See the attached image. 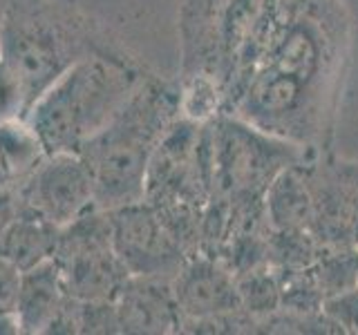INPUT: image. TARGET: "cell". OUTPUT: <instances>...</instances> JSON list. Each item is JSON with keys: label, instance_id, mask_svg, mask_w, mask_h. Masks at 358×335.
I'll return each instance as SVG.
<instances>
[{"label": "cell", "instance_id": "cell-1", "mask_svg": "<svg viewBox=\"0 0 358 335\" xmlns=\"http://www.w3.org/2000/svg\"><path fill=\"white\" fill-rule=\"evenodd\" d=\"M345 45L347 20L338 0H278L260 59L224 114L322 150Z\"/></svg>", "mask_w": 358, "mask_h": 335}, {"label": "cell", "instance_id": "cell-2", "mask_svg": "<svg viewBox=\"0 0 358 335\" xmlns=\"http://www.w3.org/2000/svg\"><path fill=\"white\" fill-rule=\"evenodd\" d=\"M179 92L143 78L128 103L83 148L99 210H115L145 199L150 159L168 126L179 117Z\"/></svg>", "mask_w": 358, "mask_h": 335}, {"label": "cell", "instance_id": "cell-3", "mask_svg": "<svg viewBox=\"0 0 358 335\" xmlns=\"http://www.w3.org/2000/svg\"><path fill=\"white\" fill-rule=\"evenodd\" d=\"M143 78L139 67L126 59L87 52L31 105L27 121L50 154H78L119 114Z\"/></svg>", "mask_w": 358, "mask_h": 335}, {"label": "cell", "instance_id": "cell-4", "mask_svg": "<svg viewBox=\"0 0 358 335\" xmlns=\"http://www.w3.org/2000/svg\"><path fill=\"white\" fill-rule=\"evenodd\" d=\"M210 195L227 199L233 210H262L273 179L316 152V148L268 134L235 114H220L210 121Z\"/></svg>", "mask_w": 358, "mask_h": 335}, {"label": "cell", "instance_id": "cell-5", "mask_svg": "<svg viewBox=\"0 0 358 335\" xmlns=\"http://www.w3.org/2000/svg\"><path fill=\"white\" fill-rule=\"evenodd\" d=\"M87 52L92 50L85 47L78 22L48 7L9 3L0 29V59L18 76L29 110Z\"/></svg>", "mask_w": 358, "mask_h": 335}, {"label": "cell", "instance_id": "cell-6", "mask_svg": "<svg viewBox=\"0 0 358 335\" xmlns=\"http://www.w3.org/2000/svg\"><path fill=\"white\" fill-rule=\"evenodd\" d=\"M54 260L67 293L83 302H115L130 277L112 246L108 212L99 208L61 228Z\"/></svg>", "mask_w": 358, "mask_h": 335}, {"label": "cell", "instance_id": "cell-7", "mask_svg": "<svg viewBox=\"0 0 358 335\" xmlns=\"http://www.w3.org/2000/svg\"><path fill=\"white\" fill-rule=\"evenodd\" d=\"M112 246L130 275L171 279L186 262L188 253L168 230L159 212L148 201L106 210Z\"/></svg>", "mask_w": 358, "mask_h": 335}, {"label": "cell", "instance_id": "cell-8", "mask_svg": "<svg viewBox=\"0 0 358 335\" xmlns=\"http://www.w3.org/2000/svg\"><path fill=\"white\" fill-rule=\"evenodd\" d=\"M14 193L18 212H31L59 228L96 208L92 177L76 152L48 154L27 181L14 186Z\"/></svg>", "mask_w": 358, "mask_h": 335}, {"label": "cell", "instance_id": "cell-9", "mask_svg": "<svg viewBox=\"0 0 358 335\" xmlns=\"http://www.w3.org/2000/svg\"><path fill=\"white\" fill-rule=\"evenodd\" d=\"M173 293L184 322L242 308L235 273L220 257L201 251L186 257L173 277Z\"/></svg>", "mask_w": 358, "mask_h": 335}, {"label": "cell", "instance_id": "cell-10", "mask_svg": "<svg viewBox=\"0 0 358 335\" xmlns=\"http://www.w3.org/2000/svg\"><path fill=\"white\" fill-rule=\"evenodd\" d=\"M115 306L121 333H182L184 320L177 306L171 279L130 275L115 299Z\"/></svg>", "mask_w": 358, "mask_h": 335}, {"label": "cell", "instance_id": "cell-11", "mask_svg": "<svg viewBox=\"0 0 358 335\" xmlns=\"http://www.w3.org/2000/svg\"><path fill=\"white\" fill-rule=\"evenodd\" d=\"M72 295L67 293L56 260L45 262L22 273L16 318L20 333H50L54 320Z\"/></svg>", "mask_w": 358, "mask_h": 335}, {"label": "cell", "instance_id": "cell-12", "mask_svg": "<svg viewBox=\"0 0 358 335\" xmlns=\"http://www.w3.org/2000/svg\"><path fill=\"white\" fill-rule=\"evenodd\" d=\"M307 159L289 165L287 170H282L273 179V184L266 190L264 212L268 226L273 230H309L311 226L313 204L305 170Z\"/></svg>", "mask_w": 358, "mask_h": 335}, {"label": "cell", "instance_id": "cell-13", "mask_svg": "<svg viewBox=\"0 0 358 335\" xmlns=\"http://www.w3.org/2000/svg\"><path fill=\"white\" fill-rule=\"evenodd\" d=\"M59 239V226L31 215V212H18V217L0 239V257L14 264L20 273H27L31 268L54 260Z\"/></svg>", "mask_w": 358, "mask_h": 335}, {"label": "cell", "instance_id": "cell-14", "mask_svg": "<svg viewBox=\"0 0 358 335\" xmlns=\"http://www.w3.org/2000/svg\"><path fill=\"white\" fill-rule=\"evenodd\" d=\"M48 148L36 128L27 119L0 121V165L11 188L27 181L36 168L48 159Z\"/></svg>", "mask_w": 358, "mask_h": 335}, {"label": "cell", "instance_id": "cell-15", "mask_svg": "<svg viewBox=\"0 0 358 335\" xmlns=\"http://www.w3.org/2000/svg\"><path fill=\"white\" fill-rule=\"evenodd\" d=\"M311 271L324 299L358 286V246H320Z\"/></svg>", "mask_w": 358, "mask_h": 335}, {"label": "cell", "instance_id": "cell-16", "mask_svg": "<svg viewBox=\"0 0 358 335\" xmlns=\"http://www.w3.org/2000/svg\"><path fill=\"white\" fill-rule=\"evenodd\" d=\"M235 282H238L242 308L253 318H264L280 308V286L271 264H260L238 273Z\"/></svg>", "mask_w": 358, "mask_h": 335}, {"label": "cell", "instance_id": "cell-17", "mask_svg": "<svg viewBox=\"0 0 358 335\" xmlns=\"http://www.w3.org/2000/svg\"><path fill=\"white\" fill-rule=\"evenodd\" d=\"M29 103L18 76L0 59V121L7 119H27Z\"/></svg>", "mask_w": 358, "mask_h": 335}, {"label": "cell", "instance_id": "cell-18", "mask_svg": "<svg viewBox=\"0 0 358 335\" xmlns=\"http://www.w3.org/2000/svg\"><path fill=\"white\" fill-rule=\"evenodd\" d=\"M78 333H121L115 302L78 299Z\"/></svg>", "mask_w": 358, "mask_h": 335}, {"label": "cell", "instance_id": "cell-19", "mask_svg": "<svg viewBox=\"0 0 358 335\" xmlns=\"http://www.w3.org/2000/svg\"><path fill=\"white\" fill-rule=\"evenodd\" d=\"M322 311L334 320L341 333L358 335V286L324 299Z\"/></svg>", "mask_w": 358, "mask_h": 335}, {"label": "cell", "instance_id": "cell-20", "mask_svg": "<svg viewBox=\"0 0 358 335\" xmlns=\"http://www.w3.org/2000/svg\"><path fill=\"white\" fill-rule=\"evenodd\" d=\"M22 273L0 257V313H16Z\"/></svg>", "mask_w": 358, "mask_h": 335}, {"label": "cell", "instance_id": "cell-21", "mask_svg": "<svg viewBox=\"0 0 358 335\" xmlns=\"http://www.w3.org/2000/svg\"><path fill=\"white\" fill-rule=\"evenodd\" d=\"M341 174L345 179L347 193H350L352 199V215H354V237L358 244V161L350 163V161H338Z\"/></svg>", "mask_w": 358, "mask_h": 335}, {"label": "cell", "instance_id": "cell-22", "mask_svg": "<svg viewBox=\"0 0 358 335\" xmlns=\"http://www.w3.org/2000/svg\"><path fill=\"white\" fill-rule=\"evenodd\" d=\"M16 217H18V199L14 188L0 190V239H3V234L14 223Z\"/></svg>", "mask_w": 358, "mask_h": 335}, {"label": "cell", "instance_id": "cell-23", "mask_svg": "<svg viewBox=\"0 0 358 335\" xmlns=\"http://www.w3.org/2000/svg\"><path fill=\"white\" fill-rule=\"evenodd\" d=\"M9 3H11V0H0V29H3V20H5V14H7Z\"/></svg>", "mask_w": 358, "mask_h": 335}, {"label": "cell", "instance_id": "cell-24", "mask_svg": "<svg viewBox=\"0 0 358 335\" xmlns=\"http://www.w3.org/2000/svg\"><path fill=\"white\" fill-rule=\"evenodd\" d=\"M5 188H11V184H9L5 170H3V165H0V190H5Z\"/></svg>", "mask_w": 358, "mask_h": 335}]
</instances>
